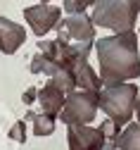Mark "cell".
<instances>
[{"label": "cell", "instance_id": "6da1fadb", "mask_svg": "<svg viewBox=\"0 0 140 150\" xmlns=\"http://www.w3.org/2000/svg\"><path fill=\"white\" fill-rule=\"evenodd\" d=\"M97 64L102 86L128 83L131 79H140V52H138V33H114L95 41Z\"/></svg>", "mask_w": 140, "mask_h": 150}, {"label": "cell", "instance_id": "7a4b0ae2", "mask_svg": "<svg viewBox=\"0 0 140 150\" xmlns=\"http://www.w3.org/2000/svg\"><path fill=\"white\" fill-rule=\"evenodd\" d=\"M140 12V0H97L90 19L95 26L109 29L114 33H126L135 29Z\"/></svg>", "mask_w": 140, "mask_h": 150}, {"label": "cell", "instance_id": "3957f363", "mask_svg": "<svg viewBox=\"0 0 140 150\" xmlns=\"http://www.w3.org/2000/svg\"><path fill=\"white\" fill-rule=\"evenodd\" d=\"M140 91L135 83H119V86H105L100 91V110L119 126L124 129L135 112V103H138Z\"/></svg>", "mask_w": 140, "mask_h": 150}, {"label": "cell", "instance_id": "277c9868", "mask_svg": "<svg viewBox=\"0 0 140 150\" xmlns=\"http://www.w3.org/2000/svg\"><path fill=\"white\" fill-rule=\"evenodd\" d=\"M100 110V91L76 88L67 96V103L59 112V119L67 126H88Z\"/></svg>", "mask_w": 140, "mask_h": 150}, {"label": "cell", "instance_id": "5b68a950", "mask_svg": "<svg viewBox=\"0 0 140 150\" xmlns=\"http://www.w3.org/2000/svg\"><path fill=\"white\" fill-rule=\"evenodd\" d=\"M24 19L29 22L31 31L38 38H43L45 33H50L59 22H62V7L50 5V3L31 5V7H24Z\"/></svg>", "mask_w": 140, "mask_h": 150}, {"label": "cell", "instance_id": "8992f818", "mask_svg": "<svg viewBox=\"0 0 140 150\" xmlns=\"http://www.w3.org/2000/svg\"><path fill=\"white\" fill-rule=\"evenodd\" d=\"M67 143H69V150H102L105 136L100 129H93L90 124L88 126H69Z\"/></svg>", "mask_w": 140, "mask_h": 150}, {"label": "cell", "instance_id": "52a82bcc", "mask_svg": "<svg viewBox=\"0 0 140 150\" xmlns=\"http://www.w3.org/2000/svg\"><path fill=\"white\" fill-rule=\"evenodd\" d=\"M59 24L67 29L71 41H76V43H93L95 41V24H93V19L86 12L69 14V17H64V22H59Z\"/></svg>", "mask_w": 140, "mask_h": 150}, {"label": "cell", "instance_id": "ba28073f", "mask_svg": "<svg viewBox=\"0 0 140 150\" xmlns=\"http://www.w3.org/2000/svg\"><path fill=\"white\" fill-rule=\"evenodd\" d=\"M26 41V29L22 24H17L12 19L0 17V52L5 55H14L22 43Z\"/></svg>", "mask_w": 140, "mask_h": 150}, {"label": "cell", "instance_id": "9c48e42d", "mask_svg": "<svg viewBox=\"0 0 140 150\" xmlns=\"http://www.w3.org/2000/svg\"><path fill=\"white\" fill-rule=\"evenodd\" d=\"M67 96H69V93H67L64 88H59V86H57L55 81H50V79H48V83H45L43 88H38L41 107H43L45 115H50V117H59V112H62V107H64V103H67Z\"/></svg>", "mask_w": 140, "mask_h": 150}, {"label": "cell", "instance_id": "30bf717a", "mask_svg": "<svg viewBox=\"0 0 140 150\" xmlns=\"http://www.w3.org/2000/svg\"><path fill=\"white\" fill-rule=\"evenodd\" d=\"M71 74H74V81H76V88H83V91H102V79L100 74L93 71V67L88 64V60H81L71 67Z\"/></svg>", "mask_w": 140, "mask_h": 150}, {"label": "cell", "instance_id": "8fae6325", "mask_svg": "<svg viewBox=\"0 0 140 150\" xmlns=\"http://www.w3.org/2000/svg\"><path fill=\"white\" fill-rule=\"evenodd\" d=\"M119 150H140V122H128L116 136Z\"/></svg>", "mask_w": 140, "mask_h": 150}, {"label": "cell", "instance_id": "7c38bea8", "mask_svg": "<svg viewBox=\"0 0 140 150\" xmlns=\"http://www.w3.org/2000/svg\"><path fill=\"white\" fill-rule=\"evenodd\" d=\"M26 119H31L33 122V136H41V138H45V136H50L52 131H55V119L57 117H50V115H36V112H26Z\"/></svg>", "mask_w": 140, "mask_h": 150}, {"label": "cell", "instance_id": "4fadbf2b", "mask_svg": "<svg viewBox=\"0 0 140 150\" xmlns=\"http://www.w3.org/2000/svg\"><path fill=\"white\" fill-rule=\"evenodd\" d=\"M95 3H97V0H64L62 7L69 14H81V12H86L88 5H95Z\"/></svg>", "mask_w": 140, "mask_h": 150}, {"label": "cell", "instance_id": "5bb4252c", "mask_svg": "<svg viewBox=\"0 0 140 150\" xmlns=\"http://www.w3.org/2000/svg\"><path fill=\"white\" fill-rule=\"evenodd\" d=\"M97 129L102 131V136H105V141H116V136L121 134V129H119V126H116V124H114V122H112L109 117H107V119H105L102 124H100Z\"/></svg>", "mask_w": 140, "mask_h": 150}, {"label": "cell", "instance_id": "9a60e30c", "mask_svg": "<svg viewBox=\"0 0 140 150\" xmlns=\"http://www.w3.org/2000/svg\"><path fill=\"white\" fill-rule=\"evenodd\" d=\"M10 138L17 143H24L26 141V122H14L10 129Z\"/></svg>", "mask_w": 140, "mask_h": 150}, {"label": "cell", "instance_id": "2e32d148", "mask_svg": "<svg viewBox=\"0 0 140 150\" xmlns=\"http://www.w3.org/2000/svg\"><path fill=\"white\" fill-rule=\"evenodd\" d=\"M36 96H38V91H36V88H29V91L24 93V96H22V100H24L26 105H31V103L36 100Z\"/></svg>", "mask_w": 140, "mask_h": 150}, {"label": "cell", "instance_id": "e0dca14e", "mask_svg": "<svg viewBox=\"0 0 140 150\" xmlns=\"http://www.w3.org/2000/svg\"><path fill=\"white\" fill-rule=\"evenodd\" d=\"M102 150H119V148H116V141H105Z\"/></svg>", "mask_w": 140, "mask_h": 150}, {"label": "cell", "instance_id": "ac0fdd59", "mask_svg": "<svg viewBox=\"0 0 140 150\" xmlns=\"http://www.w3.org/2000/svg\"><path fill=\"white\" fill-rule=\"evenodd\" d=\"M135 117H138V122H140V96H138V103H135Z\"/></svg>", "mask_w": 140, "mask_h": 150}, {"label": "cell", "instance_id": "d6986e66", "mask_svg": "<svg viewBox=\"0 0 140 150\" xmlns=\"http://www.w3.org/2000/svg\"><path fill=\"white\" fill-rule=\"evenodd\" d=\"M41 3H50V0H41Z\"/></svg>", "mask_w": 140, "mask_h": 150}]
</instances>
